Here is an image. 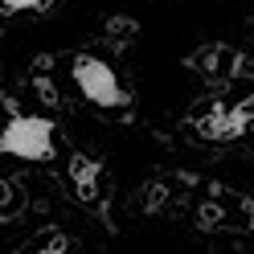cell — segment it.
I'll return each mask as SVG.
<instances>
[{
    "label": "cell",
    "instance_id": "cell-1",
    "mask_svg": "<svg viewBox=\"0 0 254 254\" xmlns=\"http://www.w3.org/2000/svg\"><path fill=\"white\" fill-rule=\"evenodd\" d=\"M0 152L17 160H54V123L45 115H12L0 127Z\"/></svg>",
    "mask_w": 254,
    "mask_h": 254
},
{
    "label": "cell",
    "instance_id": "cell-9",
    "mask_svg": "<svg viewBox=\"0 0 254 254\" xmlns=\"http://www.w3.org/2000/svg\"><path fill=\"white\" fill-rule=\"evenodd\" d=\"M66 246H70L66 234H50V238H45V246H37V250H66Z\"/></svg>",
    "mask_w": 254,
    "mask_h": 254
},
{
    "label": "cell",
    "instance_id": "cell-10",
    "mask_svg": "<svg viewBox=\"0 0 254 254\" xmlns=\"http://www.w3.org/2000/svg\"><path fill=\"white\" fill-rule=\"evenodd\" d=\"M8 197H12V185H8V181H0V205H4Z\"/></svg>",
    "mask_w": 254,
    "mask_h": 254
},
{
    "label": "cell",
    "instance_id": "cell-8",
    "mask_svg": "<svg viewBox=\"0 0 254 254\" xmlns=\"http://www.w3.org/2000/svg\"><path fill=\"white\" fill-rule=\"evenodd\" d=\"M37 94H41V99H45V103H50V107L58 103V90L50 86V78H37Z\"/></svg>",
    "mask_w": 254,
    "mask_h": 254
},
{
    "label": "cell",
    "instance_id": "cell-3",
    "mask_svg": "<svg viewBox=\"0 0 254 254\" xmlns=\"http://www.w3.org/2000/svg\"><path fill=\"white\" fill-rule=\"evenodd\" d=\"M70 185H74V197L78 201H86V205L99 201L103 197V168H99V160L74 152L70 156Z\"/></svg>",
    "mask_w": 254,
    "mask_h": 254
},
{
    "label": "cell",
    "instance_id": "cell-7",
    "mask_svg": "<svg viewBox=\"0 0 254 254\" xmlns=\"http://www.w3.org/2000/svg\"><path fill=\"white\" fill-rule=\"evenodd\" d=\"M197 221H201L205 230H213L217 221H221V209H217V205H201V217H197Z\"/></svg>",
    "mask_w": 254,
    "mask_h": 254
},
{
    "label": "cell",
    "instance_id": "cell-4",
    "mask_svg": "<svg viewBox=\"0 0 254 254\" xmlns=\"http://www.w3.org/2000/svg\"><path fill=\"white\" fill-rule=\"evenodd\" d=\"M135 33H139V21H135V17H111V21H107V37L119 41V45H127Z\"/></svg>",
    "mask_w": 254,
    "mask_h": 254
},
{
    "label": "cell",
    "instance_id": "cell-5",
    "mask_svg": "<svg viewBox=\"0 0 254 254\" xmlns=\"http://www.w3.org/2000/svg\"><path fill=\"white\" fill-rule=\"evenodd\" d=\"M50 0H0V12H45Z\"/></svg>",
    "mask_w": 254,
    "mask_h": 254
},
{
    "label": "cell",
    "instance_id": "cell-2",
    "mask_svg": "<svg viewBox=\"0 0 254 254\" xmlns=\"http://www.w3.org/2000/svg\"><path fill=\"white\" fill-rule=\"evenodd\" d=\"M74 82H78V90H82L86 103L103 107V111H119V107L131 103L127 86L119 82V74L111 70L103 58H90V54L74 58Z\"/></svg>",
    "mask_w": 254,
    "mask_h": 254
},
{
    "label": "cell",
    "instance_id": "cell-6",
    "mask_svg": "<svg viewBox=\"0 0 254 254\" xmlns=\"http://www.w3.org/2000/svg\"><path fill=\"white\" fill-rule=\"evenodd\" d=\"M164 197H168V189H164V185H152V189H148V197H144V205H148V209H160Z\"/></svg>",
    "mask_w": 254,
    "mask_h": 254
}]
</instances>
